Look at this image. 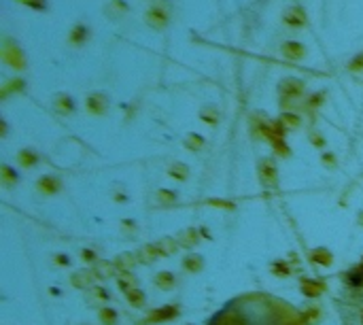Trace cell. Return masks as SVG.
<instances>
[{
    "mask_svg": "<svg viewBox=\"0 0 363 325\" xmlns=\"http://www.w3.org/2000/svg\"><path fill=\"white\" fill-rule=\"evenodd\" d=\"M321 102H323V94H316V96H312V100H308V106H316Z\"/></svg>",
    "mask_w": 363,
    "mask_h": 325,
    "instance_id": "cell-42",
    "label": "cell"
},
{
    "mask_svg": "<svg viewBox=\"0 0 363 325\" xmlns=\"http://www.w3.org/2000/svg\"><path fill=\"white\" fill-rule=\"evenodd\" d=\"M127 295V302H130V306H134V308H142L144 306V293L140 291V289H132L130 293H125Z\"/></svg>",
    "mask_w": 363,
    "mask_h": 325,
    "instance_id": "cell-21",
    "label": "cell"
},
{
    "mask_svg": "<svg viewBox=\"0 0 363 325\" xmlns=\"http://www.w3.org/2000/svg\"><path fill=\"white\" fill-rule=\"evenodd\" d=\"M196 243H198V232L196 230H185L179 236V245H183V247H194Z\"/></svg>",
    "mask_w": 363,
    "mask_h": 325,
    "instance_id": "cell-22",
    "label": "cell"
},
{
    "mask_svg": "<svg viewBox=\"0 0 363 325\" xmlns=\"http://www.w3.org/2000/svg\"><path fill=\"white\" fill-rule=\"evenodd\" d=\"M168 19H170V13H168V9H166V5H164V3H157V5H153V7L149 9V13H147V21H149L153 28H157V30H162V28H166Z\"/></svg>",
    "mask_w": 363,
    "mask_h": 325,
    "instance_id": "cell-4",
    "label": "cell"
},
{
    "mask_svg": "<svg viewBox=\"0 0 363 325\" xmlns=\"http://www.w3.org/2000/svg\"><path fill=\"white\" fill-rule=\"evenodd\" d=\"M185 145H187V149H191V151H200L202 147H204V138L198 136V134H189L187 140H185Z\"/></svg>",
    "mask_w": 363,
    "mask_h": 325,
    "instance_id": "cell-23",
    "label": "cell"
},
{
    "mask_svg": "<svg viewBox=\"0 0 363 325\" xmlns=\"http://www.w3.org/2000/svg\"><path fill=\"white\" fill-rule=\"evenodd\" d=\"M272 272L276 276H289V274H291V266L285 264V262H276L272 266Z\"/></svg>",
    "mask_w": 363,
    "mask_h": 325,
    "instance_id": "cell-29",
    "label": "cell"
},
{
    "mask_svg": "<svg viewBox=\"0 0 363 325\" xmlns=\"http://www.w3.org/2000/svg\"><path fill=\"white\" fill-rule=\"evenodd\" d=\"M302 293L304 295H308V298H318L323 291H325V285L323 283H318V280H310V278H306V280H302Z\"/></svg>",
    "mask_w": 363,
    "mask_h": 325,
    "instance_id": "cell-8",
    "label": "cell"
},
{
    "mask_svg": "<svg viewBox=\"0 0 363 325\" xmlns=\"http://www.w3.org/2000/svg\"><path fill=\"white\" fill-rule=\"evenodd\" d=\"M3 58L5 62L11 66V68H17L22 70L26 66V60H24V53L22 49L13 43V40H5V47H3Z\"/></svg>",
    "mask_w": 363,
    "mask_h": 325,
    "instance_id": "cell-3",
    "label": "cell"
},
{
    "mask_svg": "<svg viewBox=\"0 0 363 325\" xmlns=\"http://www.w3.org/2000/svg\"><path fill=\"white\" fill-rule=\"evenodd\" d=\"M134 262H136V255H121V257H117L115 259V266L119 268V270H130V268L134 266Z\"/></svg>",
    "mask_w": 363,
    "mask_h": 325,
    "instance_id": "cell-24",
    "label": "cell"
},
{
    "mask_svg": "<svg viewBox=\"0 0 363 325\" xmlns=\"http://www.w3.org/2000/svg\"><path fill=\"white\" fill-rule=\"evenodd\" d=\"M279 121L285 125V130H293V128H300V117L295 115V113H283Z\"/></svg>",
    "mask_w": 363,
    "mask_h": 325,
    "instance_id": "cell-20",
    "label": "cell"
},
{
    "mask_svg": "<svg viewBox=\"0 0 363 325\" xmlns=\"http://www.w3.org/2000/svg\"><path fill=\"white\" fill-rule=\"evenodd\" d=\"M202 119H206V121L215 123V121H217V111H215V109H206V111H202Z\"/></svg>",
    "mask_w": 363,
    "mask_h": 325,
    "instance_id": "cell-36",
    "label": "cell"
},
{
    "mask_svg": "<svg viewBox=\"0 0 363 325\" xmlns=\"http://www.w3.org/2000/svg\"><path fill=\"white\" fill-rule=\"evenodd\" d=\"M259 181L266 187H276L279 185V172H276V162L272 158H264L259 162Z\"/></svg>",
    "mask_w": 363,
    "mask_h": 325,
    "instance_id": "cell-2",
    "label": "cell"
},
{
    "mask_svg": "<svg viewBox=\"0 0 363 325\" xmlns=\"http://www.w3.org/2000/svg\"><path fill=\"white\" fill-rule=\"evenodd\" d=\"M168 175L172 177V179H177V181H185L187 177H189V170H187V166L185 164H172L170 168H168Z\"/></svg>",
    "mask_w": 363,
    "mask_h": 325,
    "instance_id": "cell-16",
    "label": "cell"
},
{
    "mask_svg": "<svg viewBox=\"0 0 363 325\" xmlns=\"http://www.w3.org/2000/svg\"><path fill=\"white\" fill-rule=\"evenodd\" d=\"M0 172H3V183L7 187L13 185V183H17V175L11 170V166H3V168H0Z\"/></svg>",
    "mask_w": 363,
    "mask_h": 325,
    "instance_id": "cell-27",
    "label": "cell"
},
{
    "mask_svg": "<svg viewBox=\"0 0 363 325\" xmlns=\"http://www.w3.org/2000/svg\"><path fill=\"white\" fill-rule=\"evenodd\" d=\"M359 225H363V213H361V217H359Z\"/></svg>",
    "mask_w": 363,
    "mask_h": 325,
    "instance_id": "cell-45",
    "label": "cell"
},
{
    "mask_svg": "<svg viewBox=\"0 0 363 325\" xmlns=\"http://www.w3.org/2000/svg\"><path fill=\"white\" fill-rule=\"evenodd\" d=\"M316 317H318V310H316V308L308 310V313H304V321H306V323H314Z\"/></svg>",
    "mask_w": 363,
    "mask_h": 325,
    "instance_id": "cell-37",
    "label": "cell"
},
{
    "mask_svg": "<svg viewBox=\"0 0 363 325\" xmlns=\"http://www.w3.org/2000/svg\"><path fill=\"white\" fill-rule=\"evenodd\" d=\"M72 283H75V285L77 287H90V276H87V274H75V276H72Z\"/></svg>",
    "mask_w": 363,
    "mask_h": 325,
    "instance_id": "cell-33",
    "label": "cell"
},
{
    "mask_svg": "<svg viewBox=\"0 0 363 325\" xmlns=\"http://www.w3.org/2000/svg\"><path fill=\"white\" fill-rule=\"evenodd\" d=\"M285 24L289 28H302L304 24H306V17H304V13L300 9H291L285 13Z\"/></svg>",
    "mask_w": 363,
    "mask_h": 325,
    "instance_id": "cell-12",
    "label": "cell"
},
{
    "mask_svg": "<svg viewBox=\"0 0 363 325\" xmlns=\"http://www.w3.org/2000/svg\"><path fill=\"white\" fill-rule=\"evenodd\" d=\"M81 257L85 259V262H94V251H90V249H85V251H81Z\"/></svg>",
    "mask_w": 363,
    "mask_h": 325,
    "instance_id": "cell-40",
    "label": "cell"
},
{
    "mask_svg": "<svg viewBox=\"0 0 363 325\" xmlns=\"http://www.w3.org/2000/svg\"><path fill=\"white\" fill-rule=\"evenodd\" d=\"M159 249H162L164 253H174V251H177V243H174V240L164 238L162 243H159Z\"/></svg>",
    "mask_w": 363,
    "mask_h": 325,
    "instance_id": "cell-35",
    "label": "cell"
},
{
    "mask_svg": "<svg viewBox=\"0 0 363 325\" xmlns=\"http://www.w3.org/2000/svg\"><path fill=\"white\" fill-rule=\"evenodd\" d=\"M94 298H98V300H106L109 295H106V291L104 289H100V287H96L94 289Z\"/></svg>",
    "mask_w": 363,
    "mask_h": 325,
    "instance_id": "cell-41",
    "label": "cell"
},
{
    "mask_svg": "<svg viewBox=\"0 0 363 325\" xmlns=\"http://www.w3.org/2000/svg\"><path fill=\"white\" fill-rule=\"evenodd\" d=\"M283 55L285 58H289V60H302L304 55H306V49H304V45H300V43H285L283 45Z\"/></svg>",
    "mask_w": 363,
    "mask_h": 325,
    "instance_id": "cell-10",
    "label": "cell"
},
{
    "mask_svg": "<svg viewBox=\"0 0 363 325\" xmlns=\"http://www.w3.org/2000/svg\"><path fill=\"white\" fill-rule=\"evenodd\" d=\"M155 285H157L159 289L168 291V289H172V287H174V276H172L170 272H159V274L155 276Z\"/></svg>",
    "mask_w": 363,
    "mask_h": 325,
    "instance_id": "cell-19",
    "label": "cell"
},
{
    "mask_svg": "<svg viewBox=\"0 0 363 325\" xmlns=\"http://www.w3.org/2000/svg\"><path fill=\"white\" fill-rule=\"evenodd\" d=\"M119 289H121V291H125V293H130L132 289H136V283H134V278L130 276V274H119Z\"/></svg>",
    "mask_w": 363,
    "mask_h": 325,
    "instance_id": "cell-25",
    "label": "cell"
},
{
    "mask_svg": "<svg viewBox=\"0 0 363 325\" xmlns=\"http://www.w3.org/2000/svg\"><path fill=\"white\" fill-rule=\"evenodd\" d=\"M38 191L40 193H45V196H53L60 191V179H55V177H42L38 181Z\"/></svg>",
    "mask_w": 363,
    "mask_h": 325,
    "instance_id": "cell-9",
    "label": "cell"
},
{
    "mask_svg": "<svg viewBox=\"0 0 363 325\" xmlns=\"http://www.w3.org/2000/svg\"><path fill=\"white\" fill-rule=\"evenodd\" d=\"M87 111L92 113V115H104L106 113V96H102V94H92L90 98H87Z\"/></svg>",
    "mask_w": 363,
    "mask_h": 325,
    "instance_id": "cell-6",
    "label": "cell"
},
{
    "mask_svg": "<svg viewBox=\"0 0 363 325\" xmlns=\"http://www.w3.org/2000/svg\"><path fill=\"white\" fill-rule=\"evenodd\" d=\"M72 109H75V104H72L70 96H57L55 98V111L60 113V115H68V113H72Z\"/></svg>",
    "mask_w": 363,
    "mask_h": 325,
    "instance_id": "cell-14",
    "label": "cell"
},
{
    "mask_svg": "<svg viewBox=\"0 0 363 325\" xmlns=\"http://www.w3.org/2000/svg\"><path fill=\"white\" fill-rule=\"evenodd\" d=\"M19 3L26 5V7H30V9H36V11L47 9V0H19Z\"/></svg>",
    "mask_w": 363,
    "mask_h": 325,
    "instance_id": "cell-31",
    "label": "cell"
},
{
    "mask_svg": "<svg viewBox=\"0 0 363 325\" xmlns=\"http://www.w3.org/2000/svg\"><path fill=\"white\" fill-rule=\"evenodd\" d=\"M351 70H363V55H359V58H355V60H353Z\"/></svg>",
    "mask_w": 363,
    "mask_h": 325,
    "instance_id": "cell-39",
    "label": "cell"
},
{
    "mask_svg": "<svg viewBox=\"0 0 363 325\" xmlns=\"http://www.w3.org/2000/svg\"><path fill=\"white\" fill-rule=\"evenodd\" d=\"M87 38H90V28H87V26H75V28H72V32H70V36H68L70 43L77 45V47L83 45Z\"/></svg>",
    "mask_w": 363,
    "mask_h": 325,
    "instance_id": "cell-11",
    "label": "cell"
},
{
    "mask_svg": "<svg viewBox=\"0 0 363 325\" xmlns=\"http://www.w3.org/2000/svg\"><path fill=\"white\" fill-rule=\"evenodd\" d=\"M113 272H115V268H113L111 264H98V266L94 268V274H96L98 278H109Z\"/></svg>",
    "mask_w": 363,
    "mask_h": 325,
    "instance_id": "cell-26",
    "label": "cell"
},
{
    "mask_svg": "<svg viewBox=\"0 0 363 325\" xmlns=\"http://www.w3.org/2000/svg\"><path fill=\"white\" fill-rule=\"evenodd\" d=\"M310 140H312V143H314L318 149H323V145H325V140H323L321 136H318V134H314V132L310 134Z\"/></svg>",
    "mask_w": 363,
    "mask_h": 325,
    "instance_id": "cell-38",
    "label": "cell"
},
{
    "mask_svg": "<svg viewBox=\"0 0 363 325\" xmlns=\"http://www.w3.org/2000/svg\"><path fill=\"white\" fill-rule=\"evenodd\" d=\"M202 266H204V262H202V257L196 255V253H187L183 257V268L187 272H200Z\"/></svg>",
    "mask_w": 363,
    "mask_h": 325,
    "instance_id": "cell-13",
    "label": "cell"
},
{
    "mask_svg": "<svg viewBox=\"0 0 363 325\" xmlns=\"http://www.w3.org/2000/svg\"><path fill=\"white\" fill-rule=\"evenodd\" d=\"M210 204H215V206H225V208H231L234 204H229V202H217V200H212Z\"/></svg>",
    "mask_w": 363,
    "mask_h": 325,
    "instance_id": "cell-44",
    "label": "cell"
},
{
    "mask_svg": "<svg viewBox=\"0 0 363 325\" xmlns=\"http://www.w3.org/2000/svg\"><path fill=\"white\" fill-rule=\"evenodd\" d=\"M157 198H159V202H164V204H172L174 202V196L172 191H166V189H162V191H157Z\"/></svg>",
    "mask_w": 363,
    "mask_h": 325,
    "instance_id": "cell-34",
    "label": "cell"
},
{
    "mask_svg": "<svg viewBox=\"0 0 363 325\" xmlns=\"http://www.w3.org/2000/svg\"><path fill=\"white\" fill-rule=\"evenodd\" d=\"M55 262H57V264H64V266H66V264H70V259H68L66 255H57V257H55Z\"/></svg>",
    "mask_w": 363,
    "mask_h": 325,
    "instance_id": "cell-43",
    "label": "cell"
},
{
    "mask_svg": "<svg viewBox=\"0 0 363 325\" xmlns=\"http://www.w3.org/2000/svg\"><path fill=\"white\" fill-rule=\"evenodd\" d=\"M159 255H164V251L159 249V245H149V247H144V249L140 251V259H142V262H153V259H157Z\"/></svg>",
    "mask_w": 363,
    "mask_h": 325,
    "instance_id": "cell-15",
    "label": "cell"
},
{
    "mask_svg": "<svg viewBox=\"0 0 363 325\" xmlns=\"http://www.w3.org/2000/svg\"><path fill=\"white\" fill-rule=\"evenodd\" d=\"M177 306H164V308H159V310H153V313H149L147 321L149 323H159V321H168V319H174L177 317Z\"/></svg>",
    "mask_w": 363,
    "mask_h": 325,
    "instance_id": "cell-7",
    "label": "cell"
},
{
    "mask_svg": "<svg viewBox=\"0 0 363 325\" xmlns=\"http://www.w3.org/2000/svg\"><path fill=\"white\" fill-rule=\"evenodd\" d=\"M312 262H316L318 266H329L333 262V257L327 249H314L312 251Z\"/></svg>",
    "mask_w": 363,
    "mask_h": 325,
    "instance_id": "cell-18",
    "label": "cell"
},
{
    "mask_svg": "<svg viewBox=\"0 0 363 325\" xmlns=\"http://www.w3.org/2000/svg\"><path fill=\"white\" fill-rule=\"evenodd\" d=\"M304 92V83L297 79H287L281 83V96L283 98H300Z\"/></svg>",
    "mask_w": 363,
    "mask_h": 325,
    "instance_id": "cell-5",
    "label": "cell"
},
{
    "mask_svg": "<svg viewBox=\"0 0 363 325\" xmlns=\"http://www.w3.org/2000/svg\"><path fill=\"white\" fill-rule=\"evenodd\" d=\"M24 88V83L19 81V79H13L11 83H7L5 85V90H3V96H9V92H19Z\"/></svg>",
    "mask_w": 363,
    "mask_h": 325,
    "instance_id": "cell-32",
    "label": "cell"
},
{
    "mask_svg": "<svg viewBox=\"0 0 363 325\" xmlns=\"http://www.w3.org/2000/svg\"><path fill=\"white\" fill-rule=\"evenodd\" d=\"M100 319H102L104 325H115V321H117V313H115L113 308H102V310H100Z\"/></svg>",
    "mask_w": 363,
    "mask_h": 325,
    "instance_id": "cell-28",
    "label": "cell"
},
{
    "mask_svg": "<svg viewBox=\"0 0 363 325\" xmlns=\"http://www.w3.org/2000/svg\"><path fill=\"white\" fill-rule=\"evenodd\" d=\"M36 153L34 151H30V149H24V151H19L17 153V162L24 166V168H30V166H34L36 164Z\"/></svg>",
    "mask_w": 363,
    "mask_h": 325,
    "instance_id": "cell-17",
    "label": "cell"
},
{
    "mask_svg": "<svg viewBox=\"0 0 363 325\" xmlns=\"http://www.w3.org/2000/svg\"><path fill=\"white\" fill-rule=\"evenodd\" d=\"M270 143H272L274 149H276L279 155H283V158H287V155H289V147L285 145V140H283V138H270Z\"/></svg>",
    "mask_w": 363,
    "mask_h": 325,
    "instance_id": "cell-30",
    "label": "cell"
},
{
    "mask_svg": "<svg viewBox=\"0 0 363 325\" xmlns=\"http://www.w3.org/2000/svg\"><path fill=\"white\" fill-rule=\"evenodd\" d=\"M212 325H302V321L283 300L268 295H244L217 315Z\"/></svg>",
    "mask_w": 363,
    "mask_h": 325,
    "instance_id": "cell-1",
    "label": "cell"
}]
</instances>
